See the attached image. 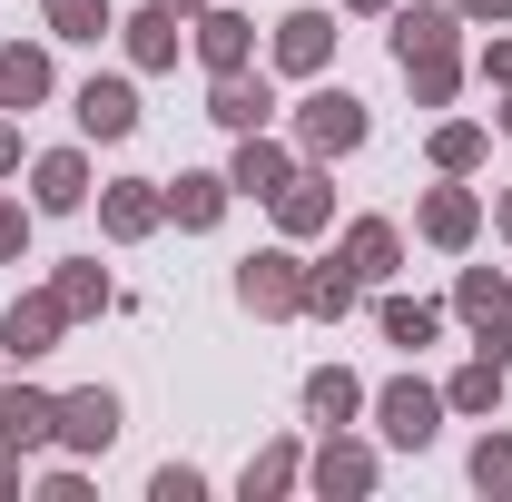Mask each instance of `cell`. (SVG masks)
<instances>
[{
    "label": "cell",
    "mask_w": 512,
    "mask_h": 502,
    "mask_svg": "<svg viewBox=\"0 0 512 502\" xmlns=\"http://www.w3.org/2000/svg\"><path fill=\"white\" fill-rule=\"evenodd\" d=\"M365 128H375V119H365L355 89H316V99L296 109V158H355Z\"/></svg>",
    "instance_id": "6da1fadb"
},
{
    "label": "cell",
    "mask_w": 512,
    "mask_h": 502,
    "mask_svg": "<svg viewBox=\"0 0 512 502\" xmlns=\"http://www.w3.org/2000/svg\"><path fill=\"white\" fill-rule=\"evenodd\" d=\"M237 306L247 315H306V266H296L286 247L247 256V266H237Z\"/></svg>",
    "instance_id": "7a4b0ae2"
},
{
    "label": "cell",
    "mask_w": 512,
    "mask_h": 502,
    "mask_svg": "<svg viewBox=\"0 0 512 502\" xmlns=\"http://www.w3.org/2000/svg\"><path fill=\"white\" fill-rule=\"evenodd\" d=\"M453 315L483 335V355H503V365H512V286L493 276V266H463V286H453Z\"/></svg>",
    "instance_id": "3957f363"
},
{
    "label": "cell",
    "mask_w": 512,
    "mask_h": 502,
    "mask_svg": "<svg viewBox=\"0 0 512 502\" xmlns=\"http://www.w3.org/2000/svg\"><path fill=\"white\" fill-rule=\"evenodd\" d=\"M375 424H384V443L424 453V443H434V424H444V394H434V384H414V375H394V384L375 394Z\"/></svg>",
    "instance_id": "277c9868"
},
{
    "label": "cell",
    "mask_w": 512,
    "mask_h": 502,
    "mask_svg": "<svg viewBox=\"0 0 512 502\" xmlns=\"http://www.w3.org/2000/svg\"><path fill=\"white\" fill-rule=\"evenodd\" d=\"M40 443H60V394L0 384V453H40Z\"/></svg>",
    "instance_id": "5b68a950"
},
{
    "label": "cell",
    "mask_w": 512,
    "mask_h": 502,
    "mask_svg": "<svg viewBox=\"0 0 512 502\" xmlns=\"http://www.w3.org/2000/svg\"><path fill=\"white\" fill-rule=\"evenodd\" d=\"M60 443L69 453H109V443H119V394H109V384L60 394Z\"/></svg>",
    "instance_id": "8992f818"
},
{
    "label": "cell",
    "mask_w": 512,
    "mask_h": 502,
    "mask_svg": "<svg viewBox=\"0 0 512 502\" xmlns=\"http://www.w3.org/2000/svg\"><path fill=\"white\" fill-rule=\"evenodd\" d=\"M60 325H69L60 286H50V296H10V325H0V345L30 365V355H50V345H60Z\"/></svg>",
    "instance_id": "52a82bcc"
},
{
    "label": "cell",
    "mask_w": 512,
    "mask_h": 502,
    "mask_svg": "<svg viewBox=\"0 0 512 502\" xmlns=\"http://www.w3.org/2000/svg\"><path fill=\"white\" fill-rule=\"evenodd\" d=\"M158 217H168V188H158V178H119V188L99 197V227H109V237H148V227H158Z\"/></svg>",
    "instance_id": "ba28073f"
},
{
    "label": "cell",
    "mask_w": 512,
    "mask_h": 502,
    "mask_svg": "<svg viewBox=\"0 0 512 502\" xmlns=\"http://www.w3.org/2000/svg\"><path fill=\"white\" fill-rule=\"evenodd\" d=\"M197 60L217 69V79L247 69L256 60V20H247V10H197Z\"/></svg>",
    "instance_id": "9c48e42d"
},
{
    "label": "cell",
    "mask_w": 512,
    "mask_h": 502,
    "mask_svg": "<svg viewBox=\"0 0 512 502\" xmlns=\"http://www.w3.org/2000/svg\"><path fill=\"white\" fill-rule=\"evenodd\" d=\"M453 30H463V10H434V0H414V10H394V60H444Z\"/></svg>",
    "instance_id": "30bf717a"
},
{
    "label": "cell",
    "mask_w": 512,
    "mask_h": 502,
    "mask_svg": "<svg viewBox=\"0 0 512 502\" xmlns=\"http://www.w3.org/2000/svg\"><path fill=\"white\" fill-rule=\"evenodd\" d=\"M207 119L247 138V128H266V119H276V99H266V79H247V69H227V79L207 89Z\"/></svg>",
    "instance_id": "8fae6325"
},
{
    "label": "cell",
    "mask_w": 512,
    "mask_h": 502,
    "mask_svg": "<svg viewBox=\"0 0 512 502\" xmlns=\"http://www.w3.org/2000/svg\"><path fill=\"white\" fill-rule=\"evenodd\" d=\"M296 178V148H276L266 128H247V148H237V168H227V188H247V197H276Z\"/></svg>",
    "instance_id": "7c38bea8"
},
{
    "label": "cell",
    "mask_w": 512,
    "mask_h": 502,
    "mask_svg": "<svg viewBox=\"0 0 512 502\" xmlns=\"http://www.w3.org/2000/svg\"><path fill=\"white\" fill-rule=\"evenodd\" d=\"M325 50H335V20H325V10H286V20H276V69L306 79V69H325Z\"/></svg>",
    "instance_id": "4fadbf2b"
},
{
    "label": "cell",
    "mask_w": 512,
    "mask_h": 502,
    "mask_svg": "<svg viewBox=\"0 0 512 502\" xmlns=\"http://www.w3.org/2000/svg\"><path fill=\"white\" fill-rule=\"evenodd\" d=\"M79 128H89V138H128V128H138V89H128V79H89V89H79Z\"/></svg>",
    "instance_id": "5bb4252c"
},
{
    "label": "cell",
    "mask_w": 512,
    "mask_h": 502,
    "mask_svg": "<svg viewBox=\"0 0 512 502\" xmlns=\"http://www.w3.org/2000/svg\"><path fill=\"white\" fill-rule=\"evenodd\" d=\"M79 197H89V158H79V148H50V158L30 168V207L60 217V207H79Z\"/></svg>",
    "instance_id": "9a60e30c"
},
{
    "label": "cell",
    "mask_w": 512,
    "mask_h": 502,
    "mask_svg": "<svg viewBox=\"0 0 512 502\" xmlns=\"http://www.w3.org/2000/svg\"><path fill=\"white\" fill-rule=\"evenodd\" d=\"M394 256H404V237H394L384 217H355V227H345V266H355V286H384Z\"/></svg>",
    "instance_id": "2e32d148"
},
{
    "label": "cell",
    "mask_w": 512,
    "mask_h": 502,
    "mask_svg": "<svg viewBox=\"0 0 512 502\" xmlns=\"http://www.w3.org/2000/svg\"><path fill=\"white\" fill-rule=\"evenodd\" d=\"M325 217H335V197H325V178H316V168H296V178L276 188V227H286V237H316Z\"/></svg>",
    "instance_id": "e0dca14e"
},
{
    "label": "cell",
    "mask_w": 512,
    "mask_h": 502,
    "mask_svg": "<svg viewBox=\"0 0 512 502\" xmlns=\"http://www.w3.org/2000/svg\"><path fill=\"white\" fill-rule=\"evenodd\" d=\"M306 414H316L325 434H335V424H355V414H365V384L345 375V365H316V375H306Z\"/></svg>",
    "instance_id": "ac0fdd59"
},
{
    "label": "cell",
    "mask_w": 512,
    "mask_h": 502,
    "mask_svg": "<svg viewBox=\"0 0 512 502\" xmlns=\"http://www.w3.org/2000/svg\"><path fill=\"white\" fill-rule=\"evenodd\" d=\"M316 483H325V493H365V483H375V453H365V443H345V424H335L325 453H316Z\"/></svg>",
    "instance_id": "d6986e66"
},
{
    "label": "cell",
    "mask_w": 512,
    "mask_h": 502,
    "mask_svg": "<svg viewBox=\"0 0 512 502\" xmlns=\"http://www.w3.org/2000/svg\"><path fill=\"white\" fill-rule=\"evenodd\" d=\"M30 99H50V50H0V109H30Z\"/></svg>",
    "instance_id": "ffe728a7"
},
{
    "label": "cell",
    "mask_w": 512,
    "mask_h": 502,
    "mask_svg": "<svg viewBox=\"0 0 512 502\" xmlns=\"http://www.w3.org/2000/svg\"><path fill=\"white\" fill-rule=\"evenodd\" d=\"M473 227H483V207H473L463 188H434V197H424V237H434V247H473Z\"/></svg>",
    "instance_id": "44dd1931"
},
{
    "label": "cell",
    "mask_w": 512,
    "mask_h": 502,
    "mask_svg": "<svg viewBox=\"0 0 512 502\" xmlns=\"http://www.w3.org/2000/svg\"><path fill=\"white\" fill-rule=\"evenodd\" d=\"M168 217H178V227H217V217H227V178H207V168H188V178L168 188Z\"/></svg>",
    "instance_id": "7402d4cb"
},
{
    "label": "cell",
    "mask_w": 512,
    "mask_h": 502,
    "mask_svg": "<svg viewBox=\"0 0 512 502\" xmlns=\"http://www.w3.org/2000/svg\"><path fill=\"white\" fill-rule=\"evenodd\" d=\"M503 355H473V365H463V375L444 384V404H463V414H493V404H503Z\"/></svg>",
    "instance_id": "603a6c76"
},
{
    "label": "cell",
    "mask_w": 512,
    "mask_h": 502,
    "mask_svg": "<svg viewBox=\"0 0 512 502\" xmlns=\"http://www.w3.org/2000/svg\"><path fill=\"white\" fill-rule=\"evenodd\" d=\"M128 60L168 69V60H178V20H168V10H138V20H128Z\"/></svg>",
    "instance_id": "cb8c5ba5"
},
{
    "label": "cell",
    "mask_w": 512,
    "mask_h": 502,
    "mask_svg": "<svg viewBox=\"0 0 512 502\" xmlns=\"http://www.w3.org/2000/svg\"><path fill=\"white\" fill-rule=\"evenodd\" d=\"M355 306V266H345V256H325L316 276H306V315H345Z\"/></svg>",
    "instance_id": "d4e9b609"
},
{
    "label": "cell",
    "mask_w": 512,
    "mask_h": 502,
    "mask_svg": "<svg viewBox=\"0 0 512 502\" xmlns=\"http://www.w3.org/2000/svg\"><path fill=\"white\" fill-rule=\"evenodd\" d=\"M434 325H444V315L424 306V296H384V335H394V345H434Z\"/></svg>",
    "instance_id": "484cf974"
},
{
    "label": "cell",
    "mask_w": 512,
    "mask_h": 502,
    "mask_svg": "<svg viewBox=\"0 0 512 502\" xmlns=\"http://www.w3.org/2000/svg\"><path fill=\"white\" fill-rule=\"evenodd\" d=\"M60 306H69V315H99V306H109V276H99V256L60 266Z\"/></svg>",
    "instance_id": "4316f807"
},
{
    "label": "cell",
    "mask_w": 512,
    "mask_h": 502,
    "mask_svg": "<svg viewBox=\"0 0 512 502\" xmlns=\"http://www.w3.org/2000/svg\"><path fill=\"white\" fill-rule=\"evenodd\" d=\"M50 30L60 40H99L109 30V0H50Z\"/></svg>",
    "instance_id": "83f0119b"
},
{
    "label": "cell",
    "mask_w": 512,
    "mask_h": 502,
    "mask_svg": "<svg viewBox=\"0 0 512 502\" xmlns=\"http://www.w3.org/2000/svg\"><path fill=\"white\" fill-rule=\"evenodd\" d=\"M473 158H483V128H473V119H453V128H434V168H453V178H463V168H473Z\"/></svg>",
    "instance_id": "f1b7e54d"
},
{
    "label": "cell",
    "mask_w": 512,
    "mask_h": 502,
    "mask_svg": "<svg viewBox=\"0 0 512 502\" xmlns=\"http://www.w3.org/2000/svg\"><path fill=\"white\" fill-rule=\"evenodd\" d=\"M473 483H483V493H512V434H483V443H473Z\"/></svg>",
    "instance_id": "f546056e"
},
{
    "label": "cell",
    "mask_w": 512,
    "mask_h": 502,
    "mask_svg": "<svg viewBox=\"0 0 512 502\" xmlns=\"http://www.w3.org/2000/svg\"><path fill=\"white\" fill-rule=\"evenodd\" d=\"M404 79H414L424 109H444V99H453V50H444V60H404Z\"/></svg>",
    "instance_id": "4dcf8cb0"
},
{
    "label": "cell",
    "mask_w": 512,
    "mask_h": 502,
    "mask_svg": "<svg viewBox=\"0 0 512 502\" xmlns=\"http://www.w3.org/2000/svg\"><path fill=\"white\" fill-rule=\"evenodd\" d=\"M286 483H296V453H286V443H276V453H256V463H247V493H286Z\"/></svg>",
    "instance_id": "1f68e13d"
},
{
    "label": "cell",
    "mask_w": 512,
    "mask_h": 502,
    "mask_svg": "<svg viewBox=\"0 0 512 502\" xmlns=\"http://www.w3.org/2000/svg\"><path fill=\"white\" fill-rule=\"evenodd\" d=\"M20 247H30V207H20V197H0V266H10Z\"/></svg>",
    "instance_id": "d6a6232c"
},
{
    "label": "cell",
    "mask_w": 512,
    "mask_h": 502,
    "mask_svg": "<svg viewBox=\"0 0 512 502\" xmlns=\"http://www.w3.org/2000/svg\"><path fill=\"white\" fill-rule=\"evenodd\" d=\"M148 493H158V502H197V493H207V473H188V463H168V473H158Z\"/></svg>",
    "instance_id": "836d02e7"
},
{
    "label": "cell",
    "mask_w": 512,
    "mask_h": 502,
    "mask_svg": "<svg viewBox=\"0 0 512 502\" xmlns=\"http://www.w3.org/2000/svg\"><path fill=\"white\" fill-rule=\"evenodd\" d=\"M483 79H503V89H512V40H493V50H483Z\"/></svg>",
    "instance_id": "e575fe53"
},
{
    "label": "cell",
    "mask_w": 512,
    "mask_h": 502,
    "mask_svg": "<svg viewBox=\"0 0 512 502\" xmlns=\"http://www.w3.org/2000/svg\"><path fill=\"white\" fill-rule=\"evenodd\" d=\"M463 20H512V0H453Z\"/></svg>",
    "instance_id": "d590c367"
},
{
    "label": "cell",
    "mask_w": 512,
    "mask_h": 502,
    "mask_svg": "<svg viewBox=\"0 0 512 502\" xmlns=\"http://www.w3.org/2000/svg\"><path fill=\"white\" fill-rule=\"evenodd\" d=\"M148 10H168V20H197V10H207V0H148Z\"/></svg>",
    "instance_id": "8d00e7d4"
},
{
    "label": "cell",
    "mask_w": 512,
    "mask_h": 502,
    "mask_svg": "<svg viewBox=\"0 0 512 502\" xmlns=\"http://www.w3.org/2000/svg\"><path fill=\"white\" fill-rule=\"evenodd\" d=\"M10 168H20V138H10V128H0V178H10Z\"/></svg>",
    "instance_id": "74e56055"
},
{
    "label": "cell",
    "mask_w": 512,
    "mask_h": 502,
    "mask_svg": "<svg viewBox=\"0 0 512 502\" xmlns=\"http://www.w3.org/2000/svg\"><path fill=\"white\" fill-rule=\"evenodd\" d=\"M493 227H503V237H512V197H503V207H493Z\"/></svg>",
    "instance_id": "f35d334b"
},
{
    "label": "cell",
    "mask_w": 512,
    "mask_h": 502,
    "mask_svg": "<svg viewBox=\"0 0 512 502\" xmlns=\"http://www.w3.org/2000/svg\"><path fill=\"white\" fill-rule=\"evenodd\" d=\"M345 10H384V0H345Z\"/></svg>",
    "instance_id": "ab89813d"
},
{
    "label": "cell",
    "mask_w": 512,
    "mask_h": 502,
    "mask_svg": "<svg viewBox=\"0 0 512 502\" xmlns=\"http://www.w3.org/2000/svg\"><path fill=\"white\" fill-rule=\"evenodd\" d=\"M503 128H512V99H503Z\"/></svg>",
    "instance_id": "60d3db41"
}]
</instances>
